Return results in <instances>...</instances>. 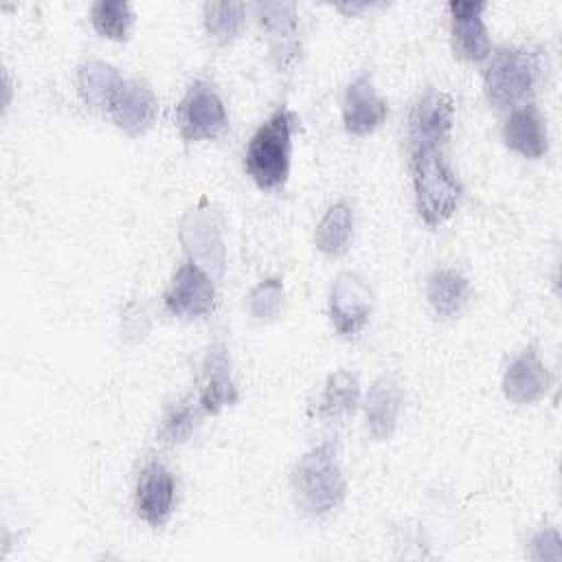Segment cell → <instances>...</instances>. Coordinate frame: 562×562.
<instances>
[{
    "instance_id": "cell-1",
    "label": "cell",
    "mask_w": 562,
    "mask_h": 562,
    "mask_svg": "<svg viewBox=\"0 0 562 562\" xmlns=\"http://www.w3.org/2000/svg\"><path fill=\"white\" fill-rule=\"evenodd\" d=\"M292 496L299 509L312 518H323L338 509L347 494V481L331 439L321 441L299 457L290 474Z\"/></svg>"
},
{
    "instance_id": "cell-2",
    "label": "cell",
    "mask_w": 562,
    "mask_h": 562,
    "mask_svg": "<svg viewBox=\"0 0 562 562\" xmlns=\"http://www.w3.org/2000/svg\"><path fill=\"white\" fill-rule=\"evenodd\" d=\"M408 156L415 209L426 226L437 228L459 209L463 184L446 158V147H419Z\"/></svg>"
},
{
    "instance_id": "cell-3",
    "label": "cell",
    "mask_w": 562,
    "mask_h": 562,
    "mask_svg": "<svg viewBox=\"0 0 562 562\" xmlns=\"http://www.w3.org/2000/svg\"><path fill=\"white\" fill-rule=\"evenodd\" d=\"M294 127L296 114L283 103L252 132L244 151V169L259 189L274 191L288 182Z\"/></svg>"
},
{
    "instance_id": "cell-4",
    "label": "cell",
    "mask_w": 562,
    "mask_h": 562,
    "mask_svg": "<svg viewBox=\"0 0 562 562\" xmlns=\"http://www.w3.org/2000/svg\"><path fill=\"white\" fill-rule=\"evenodd\" d=\"M483 70V92L494 110H514L527 103L540 77V59L520 46H501L487 57Z\"/></svg>"
},
{
    "instance_id": "cell-5",
    "label": "cell",
    "mask_w": 562,
    "mask_h": 562,
    "mask_svg": "<svg viewBox=\"0 0 562 562\" xmlns=\"http://www.w3.org/2000/svg\"><path fill=\"white\" fill-rule=\"evenodd\" d=\"M178 239L187 261L200 266L213 281L224 274L226 244L220 211L206 202L189 209L180 222Z\"/></svg>"
},
{
    "instance_id": "cell-6",
    "label": "cell",
    "mask_w": 562,
    "mask_h": 562,
    "mask_svg": "<svg viewBox=\"0 0 562 562\" xmlns=\"http://www.w3.org/2000/svg\"><path fill=\"white\" fill-rule=\"evenodd\" d=\"M176 125L184 143L217 140L228 132V112L215 86L204 79L189 83L176 105Z\"/></svg>"
},
{
    "instance_id": "cell-7",
    "label": "cell",
    "mask_w": 562,
    "mask_h": 562,
    "mask_svg": "<svg viewBox=\"0 0 562 562\" xmlns=\"http://www.w3.org/2000/svg\"><path fill=\"white\" fill-rule=\"evenodd\" d=\"M454 123V101L448 92L428 86L411 105L406 119L408 151L419 147H446Z\"/></svg>"
},
{
    "instance_id": "cell-8",
    "label": "cell",
    "mask_w": 562,
    "mask_h": 562,
    "mask_svg": "<svg viewBox=\"0 0 562 562\" xmlns=\"http://www.w3.org/2000/svg\"><path fill=\"white\" fill-rule=\"evenodd\" d=\"M373 314V292L356 272H340L329 290V318L338 336L356 338Z\"/></svg>"
},
{
    "instance_id": "cell-9",
    "label": "cell",
    "mask_w": 562,
    "mask_h": 562,
    "mask_svg": "<svg viewBox=\"0 0 562 562\" xmlns=\"http://www.w3.org/2000/svg\"><path fill=\"white\" fill-rule=\"evenodd\" d=\"M485 0H450V46L457 59L481 64L492 55L490 33L483 22Z\"/></svg>"
},
{
    "instance_id": "cell-10",
    "label": "cell",
    "mask_w": 562,
    "mask_h": 562,
    "mask_svg": "<svg viewBox=\"0 0 562 562\" xmlns=\"http://www.w3.org/2000/svg\"><path fill=\"white\" fill-rule=\"evenodd\" d=\"M162 303L171 316L184 321L204 316L215 305V283L200 266L184 261L171 274Z\"/></svg>"
},
{
    "instance_id": "cell-11",
    "label": "cell",
    "mask_w": 562,
    "mask_h": 562,
    "mask_svg": "<svg viewBox=\"0 0 562 562\" xmlns=\"http://www.w3.org/2000/svg\"><path fill=\"white\" fill-rule=\"evenodd\" d=\"M176 503V481L173 474L160 461H147L136 479L134 487V507L140 520L149 527H162Z\"/></svg>"
},
{
    "instance_id": "cell-12",
    "label": "cell",
    "mask_w": 562,
    "mask_h": 562,
    "mask_svg": "<svg viewBox=\"0 0 562 562\" xmlns=\"http://www.w3.org/2000/svg\"><path fill=\"white\" fill-rule=\"evenodd\" d=\"M237 384L233 380V362L228 347L217 340L213 342L200 364V408L209 415H217L222 408L237 402Z\"/></svg>"
},
{
    "instance_id": "cell-13",
    "label": "cell",
    "mask_w": 562,
    "mask_h": 562,
    "mask_svg": "<svg viewBox=\"0 0 562 562\" xmlns=\"http://www.w3.org/2000/svg\"><path fill=\"white\" fill-rule=\"evenodd\" d=\"M259 29L266 33L270 53L281 70H285L301 48L299 44V13L294 2H255L252 4Z\"/></svg>"
},
{
    "instance_id": "cell-14",
    "label": "cell",
    "mask_w": 562,
    "mask_h": 562,
    "mask_svg": "<svg viewBox=\"0 0 562 562\" xmlns=\"http://www.w3.org/2000/svg\"><path fill=\"white\" fill-rule=\"evenodd\" d=\"M114 125L127 136H143L158 116V97L143 79H125L110 103Z\"/></svg>"
},
{
    "instance_id": "cell-15",
    "label": "cell",
    "mask_w": 562,
    "mask_h": 562,
    "mask_svg": "<svg viewBox=\"0 0 562 562\" xmlns=\"http://www.w3.org/2000/svg\"><path fill=\"white\" fill-rule=\"evenodd\" d=\"M389 116V103L373 86L369 72H360L342 94V125L351 136H367L375 132Z\"/></svg>"
},
{
    "instance_id": "cell-16",
    "label": "cell",
    "mask_w": 562,
    "mask_h": 562,
    "mask_svg": "<svg viewBox=\"0 0 562 562\" xmlns=\"http://www.w3.org/2000/svg\"><path fill=\"white\" fill-rule=\"evenodd\" d=\"M551 382H553L551 371L540 360L538 349L529 345L507 364L501 380V389L512 404L525 406L542 400L551 389Z\"/></svg>"
},
{
    "instance_id": "cell-17",
    "label": "cell",
    "mask_w": 562,
    "mask_h": 562,
    "mask_svg": "<svg viewBox=\"0 0 562 562\" xmlns=\"http://www.w3.org/2000/svg\"><path fill=\"white\" fill-rule=\"evenodd\" d=\"M501 136L505 147L522 158L538 160L549 151L547 121L533 101L509 110L501 125Z\"/></svg>"
},
{
    "instance_id": "cell-18",
    "label": "cell",
    "mask_w": 562,
    "mask_h": 562,
    "mask_svg": "<svg viewBox=\"0 0 562 562\" xmlns=\"http://www.w3.org/2000/svg\"><path fill=\"white\" fill-rule=\"evenodd\" d=\"M402 402H404L402 386L391 375H380L369 386V393L364 400V417H367V428L373 439L384 441V439L393 437V432L397 428Z\"/></svg>"
},
{
    "instance_id": "cell-19",
    "label": "cell",
    "mask_w": 562,
    "mask_h": 562,
    "mask_svg": "<svg viewBox=\"0 0 562 562\" xmlns=\"http://www.w3.org/2000/svg\"><path fill=\"white\" fill-rule=\"evenodd\" d=\"M426 299L439 318H452L468 307L472 299V285L459 270L437 268L426 279Z\"/></svg>"
},
{
    "instance_id": "cell-20",
    "label": "cell",
    "mask_w": 562,
    "mask_h": 562,
    "mask_svg": "<svg viewBox=\"0 0 562 562\" xmlns=\"http://www.w3.org/2000/svg\"><path fill=\"white\" fill-rule=\"evenodd\" d=\"M123 81L125 79L119 68L103 59H88L77 68L79 99L92 110H110V103Z\"/></svg>"
},
{
    "instance_id": "cell-21",
    "label": "cell",
    "mask_w": 562,
    "mask_h": 562,
    "mask_svg": "<svg viewBox=\"0 0 562 562\" xmlns=\"http://www.w3.org/2000/svg\"><path fill=\"white\" fill-rule=\"evenodd\" d=\"M351 239H353V209L349 206V202L338 200L321 217L314 233V244L323 255L340 257L349 250Z\"/></svg>"
},
{
    "instance_id": "cell-22",
    "label": "cell",
    "mask_w": 562,
    "mask_h": 562,
    "mask_svg": "<svg viewBox=\"0 0 562 562\" xmlns=\"http://www.w3.org/2000/svg\"><path fill=\"white\" fill-rule=\"evenodd\" d=\"M360 404V384L358 378L347 369H336L327 375L323 393L318 397V417L321 419H340L353 415Z\"/></svg>"
},
{
    "instance_id": "cell-23",
    "label": "cell",
    "mask_w": 562,
    "mask_h": 562,
    "mask_svg": "<svg viewBox=\"0 0 562 562\" xmlns=\"http://www.w3.org/2000/svg\"><path fill=\"white\" fill-rule=\"evenodd\" d=\"M202 22L215 44H231L246 26V4L235 0L204 2Z\"/></svg>"
},
{
    "instance_id": "cell-24",
    "label": "cell",
    "mask_w": 562,
    "mask_h": 562,
    "mask_svg": "<svg viewBox=\"0 0 562 562\" xmlns=\"http://www.w3.org/2000/svg\"><path fill=\"white\" fill-rule=\"evenodd\" d=\"M200 413L204 411L200 408V402L193 395H184L178 402H173L160 419V428H158L160 443L165 446L184 443L198 428Z\"/></svg>"
},
{
    "instance_id": "cell-25",
    "label": "cell",
    "mask_w": 562,
    "mask_h": 562,
    "mask_svg": "<svg viewBox=\"0 0 562 562\" xmlns=\"http://www.w3.org/2000/svg\"><path fill=\"white\" fill-rule=\"evenodd\" d=\"M92 29L114 42H125L136 22V13L125 0H99L90 7Z\"/></svg>"
},
{
    "instance_id": "cell-26",
    "label": "cell",
    "mask_w": 562,
    "mask_h": 562,
    "mask_svg": "<svg viewBox=\"0 0 562 562\" xmlns=\"http://www.w3.org/2000/svg\"><path fill=\"white\" fill-rule=\"evenodd\" d=\"M283 296L285 290L279 277L261 279L248 294V312L261 323H272L283 307Z\"/></svg>"
},
{
    "instance_id": "cell-27",
    "label": "cell",
    "mask_w": 562,
    "mask_h": 562,
    "mask_svg": "<svg viewBox=\"0 0 562 562\" xmlns=\"http://www.w3.org/2000/svg\"><path fill=\"white\" fill-rule=\"evenodd\" d=\"M529 558L540 560H562V540L555 527H542L529 542Z\"/></svg>"
}]
</instances>
